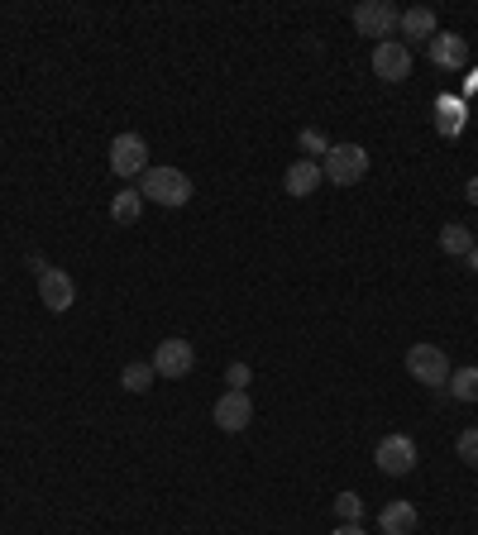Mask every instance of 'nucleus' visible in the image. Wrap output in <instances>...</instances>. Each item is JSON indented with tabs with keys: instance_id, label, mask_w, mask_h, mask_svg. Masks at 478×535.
Segmentation results:
<instances>
[{
	"instance_id": "nucleus-14",
	"label": "nucleus",
	"mask_w": 478,
	"mask_h": 535,
	"mask_svg": "<svg viewBox=\"0 0 478 535\" xmlns=\"http://www.w3.org/2000/svg\"><path fill=\"white\" fill-rule=\"evenodd\" d=\"M402 34L412 43H431L440 29H435V10L431 5H412V10H402V24H397Z\"/></svg>"
},
{
	"instance_id": "nucleus-15",
	"label": "nucleus",
	"mask_w": 478,
	"mask_h": 535,
	"mask_svg": "<svg viewBox=\"0 0 478 535\" xmlns=\"http://www.w3.org/2000/svg\"><path fill=\"white\" fill-rule=\"evenodd\" d=\"M440 254L469 258L474 254V230H469V225H459V220H450V225L440 230Z\"/></svg>"
},
{
	"instance_id": "nucleus-24",
	"label": "nucleus",
	"mask_w": 478,
	"mask_h": 535,
	"mask_svg": "<svg viewBox=\"0 0 478 535\" xmlns=\"http://www.w3.org/2000/svg\"><path fill=\"white\" fill-rule=\"evenodd\" d=\"M464 196H469V206H478V177H469V182H464Z\"/></svg>"
},
{
	"instance_id": "nucleus-10",
	"label": "nucleus",
	"mask_w": 478,
	"mask_h": 535,
	"mask_svg": "<svg viewBox=\"0 0 478 535\" xmlns=\"http://www.w3.org/2000/svg\"><path fill=\"white\" fill-rule=\"evenodd\" d=\"M211 416H216V426L225 430V435H239V430L254 421V402H249V392H225Z\"/></svg>"
},
{
	"instance_id": "nucleus-26",
	"label": "nucleus",
	"mask_w": 478,
	"mask_h": 535,
	"mask_svg": "<svg viewBox=\"0 0 478 535\" xmlns=\"http://www.w3.org/2000/svg\"><path fill=\"white\" fill-rule=\"evenodd\" d=\"M469 268H478V244H474V254H469Z\"/></svg>"
},
{
	"instance_id": "nucleus-1",
	"label": "nucleus",
	"mask_w": 478,
	"mask_h": 535,
	"mask_svg": "<svg viewBox=\"0 0 478 535\" xmlns=\"http://www.w3.org/2000/svg\"><path fill=\"white\" fill-rule=\"evenodd\" d=\"M192 177L182 168H149L139 177V196L153 201V206H163V211H177V206H187L192 201Z\"/></svg>"
},
{
	"instance_id": "nucleus-13",
	"label": "nucleus",
	"mask_w": 478,
	"mask_h": 535,
	"mask_svg": "<svg viewBox=\"0 0 478 535\" xmlns=\"http://www.w3.org/2000/svg\"><path fill=\"white\" fill-rule=\"evenodd\" d=\"M416 521H421V512H416L412 502H388V507L378 512V531L383 535H412Z\"/></svg>"
},
{
	"instance_id": "nucleus-17",
	"label": "nucleus",
	"mask_w": 478,
	"mask_h": 535,
	"mask_svg": "<svg viewBox=\"0 0 478 535\" xmlns=\"http://www.w3.org/2000/svg\"><path fill=\"white\" fill-rule=\"evenodd\" d=\"M459 125H464V101H459V96H445V101L435 106V129H440L445 139H455Z\"/></svg>"
},
{
	"instance_id": "nucleus-22",
	"label": "nucleus",
	"mask_w": 478,
	"mask_h": 535,
	"mask_svg": "<svg viewBox=\"0 0 478 535\" xmlns=\"http://www.w3.org/2000/svg\"><path fill=\"white\" fill-rule=\"evenodd\" d=\"M455 450H459V459L469 464V469H478V426H469L464 435L455 440Z\"/></svg>"
},
{
	"instance_id": "nucleus-4",
	"label": "nucleus",
	"mask_w": 478,
	"mask_h": 535,
	"mask_svg": "<svg viewBox=\"0 0 478 535\" xmlns=\"http://www.w3.org/2000/svg\"><path fill=\"white\" fill-rule=\"evenodd\" d=\"M149 168H153L149 144H144L139 134H115V139H110V172H115V177L130 182V177H144Z\"/></svg>"
},
{
	"instance_id": "nucleus-25",
	"label": "nucleus",
	"mask_w": 478,
	"mask_h": 535,
	"mask_svg": "<svg viewBox=\"0 0 478 535\" xmlns=\"http://www.w3.org/2000/svg\"><path fill=\"white\" fill-rule=\"evenodd\" d=\"M330 535H364V526H349V521H345V526H335Z\"/></svg>"
},
{
	"instance_id": "nucleus-16",
	"label": "nucleus",
	"mask_w": 478,
	"mask_h": 535,
	"mask_svg": "<svg viewBox=\"0 0 478 535\" xmlns=\"http://www.w3.org/2000/svg\"><path fill=\"white\" fill-rule=\"evenodd\" d=\"M139 215H144V196H139V187L115 192V201H110V220H115V225H134Z\"/></svg>"
},
{
	"instance_id": "nucleus-19",
	"label": "nucleus",
	"mask_w": 478,
	"mask_h": 535,
	"mask_svg": "<svg viewBox=\"0 0 478 535\" xmlns=\"http://www.w3.org/2000/svg\"><path fill=\"white\" fill-rule=\"evenodd\" d=\"M120 383H125V392H149L158 383V373H153V364H125Z\"/></svg>"
},
{
	"instance_id": "nucleus-12",
	"label": "nucleus",
	"mask_w": 478,
	"mask_h": 535,
	"mask_svg": "<svg viewBox=\"0 0 478 535\" xmlns=\"http://www.w3.org/2000/svg\"><path fill=\"white\" fill-rule=\"evenodd\" d=\"M326 182V172H321V163H311V158H297L292 168H287V177H283V187H287V196H311L316 187Z\"/></svg>"
},
{
	"instance_id": "nucleus-2",
	"label": "nucleus",
	"mask_w": 478,
	"mask_h": 535,
	"mask_svg": "<svg viewBox=\"0 0 478 535\" xmlns=\"http://www.w3.org/2000/svg\"><path fill=\"white\" fill-rule=\"evenodd\" d=\"M321 172L335 187H354L369 172V149H359V144H330V153L321 158Z\"/></svg>"
},
{
	"instance_id": "nucleus-9",
	"label": "nucleus",
	"mask_w": 478,
	"mask_h": 535,
	"mask_svg": "<svg viewBox=\"0 0 478 535\" xmlns=\"http://www.w3.org/2000/svg\"><path fill=\"white\" fill-rule=\"evenodd\" d=\"M149 364H153L158 378H187V373L196 368V349L187 340H163L158 349H153Z\"/></svg>"
},
{
	"instance_id": "nucleus-18",
	"label": "nucleus",
	"mask_w": 478,
	"mask_h": 535,
	"mask_svg": "<svg viewBox=\"0 0 478 535\" xmlns=\"http://www.w3.org/2000/svg\"><path fill=\"white\" fill-rule=\"evenodd\" d=\"M445 392H450L455 402H478V368H455Z\"/></svg>"
},
{
	"instance_id": "nucleus-11",
	"label": "nucleus",
	"mask_w": 478,
	"mask_h": 535,
	"mask_svg": "<svg viewBox=\"0 0 478 535\" xmlns=\"http://www.w3.org/2000/svg\"><path fill=\"white\" fill-rule=\"evenodd\" d=\"M426 53H431V63L445 67V72L469 67V39H464V34H435V39L426 43Z\"/></svg>"
},
{
	"instance_id": "nucleus-8",
	"label": "nucleus",
	"mask_w": 478,
	"mask_h": 535,
	"mask_svg": "<svg viewBox=\"0 0 478 535\" xmlns=\"http://www.w3.org/2000/svg\"><path fill=\"white\" fill-rule=\"evenodd\" d=\"M39 301H44L53 316L72 311V301H77V282H72V273H63V268L48 263L44 273H39Z\"/></svg>"
},
{
	"instance_id": "nucleus-3",
	"label": "nucleus",
	"mask_w": 478,
	"mask_h": 535,
	"mask_svg": "<svg viewBox=\"0 0 478 535\" xmlns=\"http://www.w3.org/2000/svg\"><path fill=\"white\" fill-rule=\"evenodd\" d=\"M407 373H412L416 383H426L431 392H445V383H450V359H445V349L440 344H412L407 349Z\"/></svg>"
},
{
	"instance_id": "nucleus-7",
	"label": "nucleus",
	"mask_w": 478,
	"mask_h": 535,
	"mask_svg": "<svg viewBox=\"0 0 478 535\" xmlns=\"http://www.w3.org/2000/svg\"><path fill=\"white\" fill-rule=\"evenodd\" d=\"M373 72H378L383 82H407V77H412V48L397 39L373 43Z\"/></svg>"
},
{
	"instance_id": "nucleus-20",
	"label": "nucleus",
	"mask_w": 478,
	"mask_h": 535,
	"mask_svg": "<svg viewBox=\"0 0 478 535\" xmlns=\"http://www.w3.org/2000/svg\"><path fill=\"white\" fill-rule=\"evenodd\" d=\"M297 144H302V153L311 158V163H321V158L330 153V139L321 134V129H302V134H297Z\"/></svg>"
},
{
	"instance_id": "nucleus-5",
	"label": "nucleus",
	"mask_w": 478,
	"mask_h": 535,
	"mask_svg": "<svg viewBox=\"0 0 478 535\" xmlns=\"http://www.w3.org/2000/svg\"><path fill=\"white\" fill-rule=\"evenodd\" d=\"M373 464L388 473V478H407L416 469V440L412 435H383L378 450H373Z\"/></svg>"
},
{
	"instance_id": "nucleus-23",
	"label": "nucleus",
	"mask_w": 478,
	"mask_h": 535,
	"mask_svg": "<svg viewBox=\"0 0 478 535\" xmlns=\"http://www.w3.org/2000/svg\"><path fill=\"white\" fill-rule=\"evenodd\" d=\"M249 378H254V373H249V364H230V368H225V383H230V392H244V387H249Z\"/></svg>"
},
{
	"instance_id": "nucleus-21",
	"label": "nucleus",
	"mask_w": 478,
	"mask_h": 535,
	"mask_svg": "<svg viewBox=\"0 0 478 535\" xmlns=\"http://www.w3.org/2000/svg\"><path fill=\"white\" fill-rule=\"evenodd\" d=\"M335 512H340V521L359 526V521H364V497H359V493H340V497H335Z\"/></svg>"
},
{
	"instance_id": "nucleus-6",
	"label": "nucleus",
	"mask_w": 478,
	"mask_h": 535,
	"mask_svg": "<svg viewBox=\"0 0 478 535\" xmlns=\"http://www.w3.org/2000/svg\"><path fill=\"white\" fill-rule=\"evenodd\" d=\"M402 24V10H392L388 0H364V5H354V29L364 34V39H392V29Z\"/></svg>"
}]
</instances>
